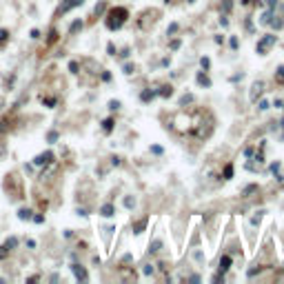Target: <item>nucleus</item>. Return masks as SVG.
<instances>
[{
	"mask_svg": "<svg viewBox=\"0 0 284 284\" xmlns=\"http://www.w3.org/2000/svg\"><path fill=\"white\" fill-rule=\"evenodd\" d=\"M244 155H246V158H251V155H253V147H246V149H244Z\"/></svg>",
	"mask_w": 284,
	"mask_h": 284,
	"instance_id": "46",
	"label": "nucleus"
},
{
	"mask_svg": "<svg viewBox=\"0 0 284 284\" xmlns=\"http://www.w3.org/2000/svg\"><path fill=\"white\" fill-rule=\"evenodd\" d=\"M125 73H127V75L133 73V65H125Z\"/></svg>",
	"mask_w": 284,
	"mask_h": 284,
	"instance_id": "47",
	"label": "nucleus"
},
{
	"mask_svg": "<svg viewBox=\"0 0 284 284\" xmlns=\"http://www.w3.org/2000/svg\"><path fill=\"white\" fill-rule=\"evenodd\" d=\"M220 25H222V27H229V20H226L224 16H222V18H220Z\"/></svg>",
	"mask_w": 284,
	"mask_h": 284,
	"instance_id": "49",
	"label": "nucleus"
},
{
	"mask_svg": "<svg viewBox=\"0 0 284 284\" xmlns=\"http://www.w3.org/2000/svg\"><path fill=\"white\" fill-rule=\"evenodd\" d=\"M195 80H198V85H200V87H206V89L211 87V78H209L206 73H202V71H198V75H195Z\"/></svg>",
	"mask_w": 284,
	"mask_h": 284,
	"instance_id": "6",
	"label": "nucleus"
},
{
	"mask_svg": "<svg viewBox=\"0 0 284 284\" xmlns=\"http://www.w3.org/2000/svg\"><path fill=\"white\" fill-rule=\"evenodd\" d=\"M275 85H284V65H280L275 71Z\"/></svg>",
	"mask_w": 284,
	"mask_h": 284,
	"instance_id": "18",
	"label": "nucleus"
},
{
	"mask_svg": "<svg viewBox=\"0 0 284 284\" xmlns=\"http://www.w3.org/2000/svg\"><path fill=\"white\" fill-rule=\"evenodd\" d=\"M5 246L7 249H16V246H18V238H14V235H11V238H7V242H5Z\"/></svg>",
	"mask_w": 284,
	"mask_h": 284,
	"instance_id": "20",
	"label": "nucleus"
},
{
	"mask_svg": "<svg viewBox=\"0 0 284 284\" xmlns=\"http://www.w3.org/2000/svg\"><path fill=\"white\" fill-rule=\"evenodd\" d=\"M51 162H53V153H51V151H47V153H40V155H36V160H33V164L36 167H49Z\"/></svg>",
	"mask_w": 284,
	"mask_h": 284,
	"instance_id": "3",
	"label": "nucleus"
},
{
	"mask_svg": "<svg viewBox=\"0 0 284 284\" xmlns=\"http://www.w3.org/2000/svg\"><path fill=\"white\" fill-rule=\"evenodd\" d=\"M160 249H162V240H153V242L149 244V251H151V253H158Z\"/></svg>",
	"mask_w": 284,
	"mask_h": 284,
	"instance_id": "19",
	"label": "nucleus"
},
{
	"mask_svg": "<svg viewBox=\"0 0 284 284\" xmlns=\"http://www.w3.org/2000/svg\"><path fill=\"white\" fill-rule=\"evenodd\" d=\"M222 175H224V180H231V178H233V164H231V162L224 167V173H222Z\"/></svg>",
	"mask_w": 284,
	"mask_h": 284,
	"instance_id": "21",
	"label": "nucleus"
},
{
	"mask_svg": "<svg viewBox=\"0 0 284 284\" xmlns=\"http://www.w3.org/2000/svg\"><path fill=\"white\" fill-rule=\"evenodd\" d=\"M262 91H264V82H262V80H258V82H253V87H251V93H249L251 102H258V98L262 95Z\"/></svg>",
	"mask_w": 284,
	"mask_h": 284,
	"instance_id": "4",
	"label": "nucleus"
},
{
	"mask_svg": "<svg viewBox=\"0 0 284 284\" xmlns=\"http://www.w3.org/2000/svg\"><path fill=\"white\" fill-rule=\"evenodd\" d=\"M56 140H58V133H56V131H51V133H49V142H56Z\"/></svg>",
	"mask_w": 284,
	"mask_h": 284,
	"instance_id": "48",
	"label": "nucleus"
},
{
	"mask_svg": "<svg viewBox=\"0 0 284 284\" xmlns=\"http://www.w3.org/2000/svg\"><path fill=\"white\" fill-rule=\"evenodd\" d=\"M109 109H111V111L120 109V100H111V102H109Z\"/></svg>",
	"mask_w": 284,
	"mask_h": 284,
	"instance_id": "34",
	"label": "nucleus"
},
{
	"mask_svg": "<svg viewBox=\"0 0 284 284\" xmlns=\"http://www.w3.org/2000/svg\"><path fill=\"white\" fill-rule=\"evenodd\" d=\"M107 51H109V56H115V47H113V42H109V45H107Z\"/></svg>",
	"mask_w": 284,
	"mask_h": 284,
	"instance_id": "38",
	"label": "nucleus"
},
{
	"mask_svg": "<svg viewBox=\"0 0 284 284\" xmlns=\"http://www.w3.org/2000/svg\"><path fill=\"white\" fill-rule=\"evenodd\" d=\"M180 45H182V42H180V38H175V40H171V42H169V49H171V51H178Z\"/></svg>",
	"mask_w": 284,
	"mask_h": 284,
	"instance_id": "24",
	"label": "nucleus"
},
{
	"mask_svg": "<svg viewBox=\"0 0 284 284\" xmlns=\"http://www.w3.org/2000/svg\"><path fill=\"white\" fill-rule=\"evenodd\" d=\"M280 167H282V164H280V162H273V164H271L269 169H271V171H273V173H275V171H280Z\"/></svg>",
	"mask_w": 284,
	"mask_h": 284,
	"instance_id": "42",
	"label": "nucleus"
},
{
	"mask_svg": "<svg viewBox=\"0 0 284 284\" xmlns=\"http://www.w3.org/2000/svg\"><path fill=\"white\" fill-rule=\"evenodd\" d=\"M82 20H73L71 22V27H69V36H73V33H78V31H82Z\"/></svg>",
	"mask_w": 284,
	"mask_h": 284,
	"instance_id": "14",
	"label": "nucleus"
},
{
	"mask_svg": "<svg viewBox=\"0 0 284 284\" xmlns=\"http://www.w3.org/2000/svg\"><path fill=\"white\" fill-rule=\"evenodd\" d=\"M147 222H149V218H142V220H138V222L133 224V233H135V235H140L142 231L147 229Z\"/></svg>",
	"mask_w": 284,
	"mask_h": 284,
	"instance_id": "7",
	"label": "nucleus"
},
{
	"mask_svg": "<svg viewBox=\"0 0 284 284\" xmlns=\"http://www.w3.org/2000/svg\"><path fill=\"white\" fill-rule=\"evenodd\" d=\"M229 269H231V255H222L220 258V273L224 275Z\"/></svg>",
	"mask_w": 284,
	"mask_h": 284,
	"instance_id": "5",
	"label": "nucleus"
},
{
	"mask_svg": "<svg viewBox=\"0 0 284 284\" xmlns=\"http://www.w3.org/2000/svg\"><path fill=\"white\" fill-rule=\"evenodd\" d=\"M113 127H115V120H113V118H107L105 122H102V131H105V133H111V131H113Z\"/></svg>",
	"mask_w": 284,
	"mask_h": 284,
	"instance_id": "16",
	"label": "nucleus"
},
{
	"mask_svg": "<svg viewBox=\"0 0 284 284\" xmlns=\"http://www.w3.org/2000/svg\"><path fill=\"white\" fill-rule=\"evenodd\" d=\"M78 69H80V65L75 62V60H71V62H69V71H71V73H78Z\"/></svg>",
	"mask_w": 284,
	"mask_h": 284,
	"instance_id": "29",
	"label": "nucleus"
},
{
	"mask_svg": "<svg viewBox=\"0 0 284 284\" xmlns=\"http://www.w3.org/2000/svg\"><path fill=\"white\" fill-rule=\"evenodd\" d=\"M100 213L105 215V218H111V215H115V206L111 204V202H107V204H102V209H100Z\"/></svg>",
	"mask_w": 284,
	"mask_h": 284,
	"instance_id": "9",
	"label": "nucleus"
},
{
	"mask_svg": "<svg viewBox=\"0 0 284 284\" xmlns=\"http://www.w3.org/2000/svg\"><path fill=\"white\" fill-rule=\"evenodd\" d=\"M135 204V202H133V200H131V198H125V206H127V209H131V206H133Z\"/></svg>",
	"mask_w": 284,
	"mask_h": 284,
	"instance_id": "40",
	"label": "nucleus"
},
{
	"mask_svg": "<svg viewBox=\"0 0 284 284\" xmlns=\"http://www.w3.org/2000/svg\"><path fill=\"white\" fill-rule=\"evenodd\" d=\"M31 213H33V211H31V209H25V206H22V209L18 211V218L22 220V222H25V220H31V218H33V215H31Z\"/></svg>",
	"mask_w": 284,
	"mask_h": 284,
	"instance_id": "17",
	"label": "nucleus"
},
{
	"mask_svg": "<svg viewBox=\"0 0 284 284\" xmlns=\"http://www.w3.org/2000/svg\"><path fill=\"white\" fill-rule=\"evenodd\" d=\"M105 7H107V2H100V5H95V16L102 14V11H105Z\"/></svg>",
	"mask_w": 284,
	"mask_h": 284,
	"instance_id": "37",
	"label": "nucleus"
},
{
	"mask_svg": "<svg viewBox=\"0 0 284 284\" xmlns=\"http://www.w3.org/2000/svg\"><path fill=\"white\" fill-rule=\"evenodd\" d=\"M155 93L162 95V98H171V95H173V87H171V85H162L158 91H155Z\"/></svg>",
	"mask_w": 284,
	"mask_h": 284,
	"instance_id": "8",
	"label": "nucleus"
},
{
	"mask_svg": "<svg viewBox=\"0 0 284 284\" xmlns=\"http://www.w3.org/2000/svg\"><path fill=\"white\" fill-rule=\"evenodd\" d=\"M56 102H58L56 98H42V105H47L49 109H51V107H56Z\"/></svg>",
	"mask_w": 284,
	"mask_h": 284,
	"instance_id": "27",
	"label": "nucleus"
},
{
	"mask_svg": "<svg viewBox=\"0 0 284 284\" xmlns=\"http://www.w3.org/2000/svg\"><path fill=\"white\" fill-rule=\"evenodd\" d=\"M7 255H9V249L7 246H0V260H5Z\"/></svg>",
	"mask_w": 284,
	"mask_h": 284,
	"instance_id": "36",
	"label": "nucleus"
},
{
	"mask_svg": "<svg viewBox=\"0 0 284 284\" xmlns=\"http://www.w3.org/2000/svg\"><path fill=\"white\" fill-rule=\"evenodd\" d=\"M155 95H158L155 91H151V89H144L142 93H140V100H142V102H151V100H153Z\"/></svg>",
	"mask_w": 284,
	"mask_h": 284,
	"instance_id": "12",
	"label": "nucleus"
},
{
	"mask_svg": "<svg viewBox=\"0 0 284 284\" xmlns=\"http://www.w3.org/2000/svg\"><path fill=\"white\" fill-rule=\"evenodd\" d=\"M71 271H73V275H75L78 280H87V271L82 269L80 264H71Z\"/></svg>",
	"mask_w": 284,
	"mask_h": 284,
	"instance_id": "10",
	"label": "nucleus"
},
{
	"mask_svg": "<svg viewBox=\"0 0 284 284\" xmlns=\"http://www.w3.org/2000/svg\"><path fill=\"white\" fill-rule=\"evenodd\" d=\"M9 42V29H0V49H5V45Z\"/></svg>",
	"mask_w": 284,
	"mask_h": 284,
	"instance_id": "15",
	"label": "nucleus"
},
{
	"mask_svg": "<svg viewBox=\"0 0 284 284\" xmlns=\"http://www.w3.org/2000/svg\"><path fill=\"white\" fill-rule=\"evenodd\" d=\"M271 20H273V9H269V11H264V14L260 16V25H271Z\"/></svg>",
	"mask_w": 284,
	"mask_h": 284,
	"instance_id": "11",
	"label": "nucleus"
},
{
	"mask_svg": "<svg viewBox=\"0 0 284 284\" xmlns=\"http://www.w3.org/2000/svg\"><path fill=\"white\" fill-rule=\"evenodd\" d=\"M189 102H193V95H191V93H186V95H182V100H180V107L189 105Z\"/></svg>",
	"mask_w": 284,
	"mask_h": 284,
	"instance_id": "25",
	"label": "nucleus"
},
{
	"mask_svg": "<svg viewBox=\"0 0 284 284\" xmlns=\"http://www.w3.org/2000/svg\"><path fill=\"white\" fill-rule=\"evenodd\" d=\"M269 107H271V105H269V100H260V102H258V109H260V111H266Z\"/></svg>",
	"mask_w": 284,
	"mask_h": 284,
	"instance_id": "28",
	"label": "nucleus"
},
{
	"mask_svg": "<svg viewBox=\"0 0 284 284\" xmlns=\"http://www.w3.org/2000/svg\"><path fill=\"white\" fill-rule=\"evenodd\" d=\"M258 191H260L258 184H249V186H244V191H242V198H251V195L258 193Z\"/></svg>",
	"mask_w": 284,
	"mask_h": 284,
	"instance_id": "13",
	"label": "nucleus"
},
{
	"mask_svg": "<svg viewBox=\"0 0 284 284\" xmlns=\"http://www.w3.org/2000/svg\"><path fill=\"white\" fill-rule=\"evenodd\" d=\"M282 186H284V182H282Z\"/></svg>",
	"mask_w": 284,
	"mask_h": 284,
	"instance_id": "51",
	"label": "nucleus"
},
{
	"mask_svg": "<svg viewBox=\"0 0 284 284\" xmlns=\"http://www.w3.org/2000/svg\"><path fill=\"white\" fill-rule=\"evenodd\" d=\"M56 40H58V29H51V31H49V38H47V42H49V45H53Z\"/></svg>",
	"mask_w": 284,
	"mask_h": 284,
	"instance_id": "23",
	"label": "nucleus"
},
{
	"mask_svg": "<svg viewBox=\"0 0 284 284\" xmlns=\"http://www.w3.org/2000/svg\"><path fill=\"white\" fill-rule=\"evenodd\" d=\"M200 65H202V69H209V67H211V60L209 58H206V56H202V58H200Z\"/></svg>",
	"mask_w": 284,
	"mask_h": 284,
	"instance_id": "26",
	"label": "nucleus"
},
{
	"mask_svg": "<svg viewBox=\"0 0 284 284\" xmlns=\"http://www.w3.org/2000/svg\"><path fill=\"white\" fill-rule=\"evenodd\" d=\"M273 105H275V109H284V100H275Z\"/></svg>",
	"mask_w": 284,
	"mask_h": 284,
	"instance_id": "44",
	"label": "nucleus"
},
{
	"mask_svg": "<svg viewBox=\"0 0 284 284\" xmlns=\"http://www.w3.org/2000/svg\"><path fill=\"white\" fill-rule=\"evenodd\" d=\"M151 153H155V155H162V147H151Z\"/></svg>",
	"mask_w": 284,
	"mask_h": 284,
	"instance_id": "39",
	"label": "nucleus"
},
{
	"mask_svg": "<svg viewBox=\"0 0 284 284\" xmlns=\"http://www.w3.org/2000/svg\"><path fill=\"white\" fill-rule=\"evenodd\" d=\"M111 164H113V167H120V164H122V158H120V155H113V158H111Z\"/></svg>",
	"mask_w": 284,
	"mask_h": 284,
	"instance_id": "33",
	"label": "nucleus"
},
{
	"mask_svg": "<svg viewBox=\"0 0 284 284\" xmlns=\"http://www.w3.org/2000/svg\"><path fill=\"white\" fill-rule=\"evenodd\" d=\"M240 5H244V7H246V5H251V0H240Z\"/></svg>",
	"mask_w": 284,
	"mask_h": 284,
	"instance_id": "50",
	"label": "nucleus"
},
{
	"mask_svg": "<svg viewBox=\"0 0 284 284\" xmlns=\"http://www.w3.org/2000/svg\"><path fill=\"white\" fill-rule=\"evenodd\" d=\"M33 222H36V224H42V222H45V215H42V213L33 215Z\"/></svg>",
	"mask_w": 284,
	"mask_h": 284,
	"instance_id": "35",
	"label": "nucleus"
},
{
	"mask_svg": "<svg viewBox=\"0 0 284 284\" xmlns=\"http://www.w3.org/2000/svg\"><path fill=\"white\" fill-rule=\"evenodd\" d=\"M102 80H105V82H109V80H111V73H109V71H102Z\"/></svg>",
	"mask_w": 284,
	"mask_h": 284,
	"instance_id": "45",
	"label": "nucleus"
},
{
	"mask_svg": "<svg viewBox=\"0 0 284 284\" xmlns=\"http://www.w3.org/2000/svg\"><path fill=\"white\" fill-rule=\"evenodd\" d=\"M275 42H278V36H273V33L262 36V38L258 40V45H255V53L258 56H266L271 51V47H275Z\"/></svg>",
	"mask_w": 284,
	"mask_h": 284,
	"instance_id": "2",
	"label": "nucleus"
},
{
	"mask_svg": "<svg viewBox=\"0 0 284 284\" xmlns=\"http://www.w3.org/2000/svg\"><path fill=\"white\" fill-rule=\"evenodd\" d=\"M153 264H144V269H142V273H144V275H153Z\"/></svg>",
	"mask_w": 284,
	"mask_h": 284,
	"instance_id": "31",
	"label": "nucleus"
},
{
	"mask_svg": "<svg viewBox=\"0 0 284 284\" xmlns=\"http://www.w3.org/2000/svg\"><path fill=\"white\" fill-rule=\"evenodd\" d=\"M75 213H78V215H82V218H85V215H89V211H87V209H80V206H78V209H75Z\"/></svg>",
	"mask_w": 284,
	"mask_h": 284,
	"instance_id": "41",
	"label": "nucleus"
},
{
	"mask_svg": "<svg viewBox=\"0 0 284 284\" xmlns=\"http://www.w3.org/2000/svg\"><path fill=\"white\" fill-rule=\"evenodd\" d=\"M178 29H180V27H178V22H171V25H169V29H167V33H169V36H173Z\"/></svg>",
	"mask_w": 284,
	"mask_h": 284,
	"instance_id": "30",
	"label": "nucleus"
},
{
	"mask_svg": "<svg viewBox=\"0 0 284 284\" xmlns=\"http://www.w3.org/2000/svg\"><path fill=\"white\" fill-rule=\"evenodd\" d=\"M229 45H231V49H238V38H235V36L231 38V42H229Z\"/></svg>",
	"mask_w": 284,
	"mask_h": 284,
	"instance_id": "43",
	"label": "nucleus"
},
{
	"mask_svg": "<svg viewBox=\"0 0 284 284\" xmlns=\"http://www.w3.org/2000/svg\"><path fill=\"white\" fill-rule=\"evenodd\" d=\"M127 18H129V9L127 7H113V9H109V14L105 16V25L109 31H118L122 29V25L127 22Z\"/></svg>",
	"mask_w": 284,
	"mask_h": 284,
	"instance_id": "1",
	"label": "nucleus"
},
{
	"mask_svg": "<svg viewBox=\"0 0 284 284\" xmlns=\"http://www.w3.org/2000/svg\"><path fill=\"white\" fill-rule=\"evenodd\" d=\"M29 38H31V40H38V38H40V29H31V31H29Z\"/></svg>",
	"mask_w": 284,
	"mask_h": 284,
	"instance_id": "32",
	"label": "nucleus"
},
{
	"mask_svg": "<svg viewBox=\"0 0 284 284\" xmlns=\"http://www.w3.org/2000/svg\"><path fill=\"white\" fill-rule=\"evenodd\" d=\"M231 9H233V0H222V11H224V14H229Z\"/></svg>",
	"mask_w": 284,
	"mask_h": 284,
	"instance_id": "22",
	"label": "nucleus"
}]
</instances>
